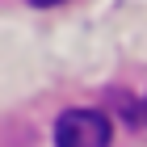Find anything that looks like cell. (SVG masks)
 I'll return each instance as SVG.
<instances>
[{
    "label": "cell",
    "mask_w": 147,
    "mask_h": 147,
    "mask_svg": "<svg viewBox=\"0 0 147 147\" xmlns=\"http://www.w3.org/2000/svg\"><path fill=\"white\" fill-rule=\"evenodd\" d=\"M25 4H34V9H51V4H63V0H25Z\"/></svg>",
    "instance_id": "cell-2"
},
{
    "label": "cell",
    "mask_w": 147,
    "mask_h": 147,
    "mask_svg": "<svg viewBox=\"0 0 147 147\" xmlns=\"http://www.w3.org/2000/svg\"><path fill=\"white\" fill-rule=\"evenodd\" d=\"M113 126L101 109H67L55 122V147H109Z\"/></svg>",
    "instance_id": "cell-1"
}]
</instances>
